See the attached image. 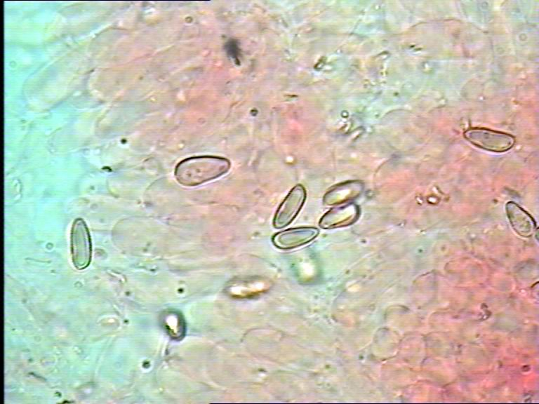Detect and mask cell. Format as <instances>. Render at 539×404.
Listing matches in <instances>:
<instances>
[{"instance_id":"1","label":"cell","mask_w":539,"mask_h":404,"mask_svg":"<svg viewBox=\"0 0 539 404\" xmlns=\"http://www.w3.org/2000/svg\"><path fill=\"white\" fill-rule=\"evenodd\" d=\"M230 166L229 161L223 157L193 156L180 161L174 173L179 184L194 187L220 177L228 172Z\"/></svg>"},{"instance_id":"6","label":"cell","mask_w":539,"mask_h":404,"mask_svg":"<svg viewBox=\"0 0 539 404\" xmlns=\"http://www.w3.org/2000/svg\"><path fill=\"white\" fill-rule=\"evenodd\" d=\"M359 216V207L350 203L331 208L322 216L319 221V226L324 229H333L350 225L354 223Z\"/></svg>"},{"instance_id":"5","label":"cell","mask_w":539,"mask_h":404,"mask_svg":"<svg viewBox=\"0 0 539 404\" xmlns=\"http://www.w3.org/2000/svg\"><path fill=\"white\" fill-rule=\"evenodd\" d=\"M314 227H300L279 231L272 238L273 244L280 249H291L305 245L319 234Z\"/></svg>"},{"instance_id":"7","label":"cell","mask_w":539,"mask_h":404,"mask_svg":"<svg viewBox=\"0 0 539 404\" xmlns=\"http://www.w3.org/2000/svg\"><path fill=\"white\" fill-rule=\"evenodd\" d=\"M506 215L514 231L524 237H529L536 229V223L533 217L514 201L505 205Z\"/></svg>"},{"instance_id":"4","label":"cell","mask_w":539,"mask_h":404,"mask_svg":"<svg viewBox=\"0 0 539 404\" xmlns=\"http://www.w3.org/2000/svg\"><path fill=\"white\" fill-rule=\"evenodd\" d=\"M306 199V191L296 184L289 191L275 213L273 224L276 229L288 225L297 216Z\"/></svg>"},{"instance_id":"2","label":"cell","mask_w":539,"mask_h":404,"mask_svg":"<svg viewBox=\"0 0 539 404\" xmlns=\"http://www.w3.org/2000/svg\"><path fill=\"white\" fill-rule=\"evenodd\" d=\"M463 136L475 147L497 153L510 150L515 143V137L513 135L485 128H467L464 131Z\"/></svg>"},{"instance_id":"3","label":"cell","mask_w":539,"mask_h":404,"mask_svg":"<svg viewBox=\"0 0 539 404\" xmlns=\"http://www.w3.org/2000/svg\"><path fill=\"white\" fill-rule=\"evenodd\" d=\"M70 249L74 266L79 270L86 269L91 260L92 245L88 229L81 218L75 219L72 223Z\"/></svg>"}]
</instances>
